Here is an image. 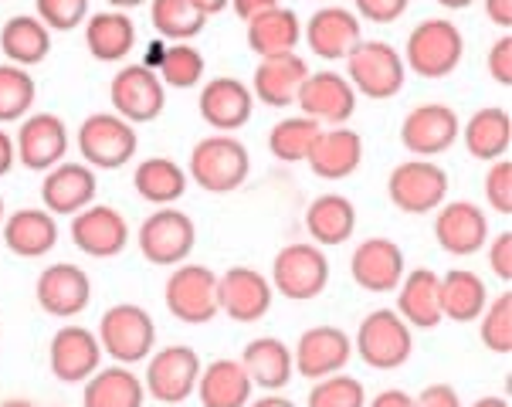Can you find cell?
Here are the masks:
<instances>
[{"mask_svg":"<svg viewBox=\"0 0 512 407\" xmlns=\"http://www.w3.org/2000/svg\"><path fill=\"white\" fill-rule=\"evenodd\" d=\"M401 58L421 79H448L465 58V38L458 24L448 21V17H428L407 34V48Z\"/></svg>","mask_w":512,"mask_h":407,"instance_id":"cell-1","label":"cell"},{"mask_svg":"<svg viewBox=\"0 0 512 407\" xmlns=\"http://www.w3.org/2000/svg\"><path fill=\"white\" fill-rule=\"evenodd\" d=\"M251 157L248 146L231 133H214L190 150L187 177L207 194H231L248 180Z\"/></svg>","mask_w":512,"mask_h":407,"instance_id":"cell-2","label":"cell"},{"mask_svg":"<svg viewBox=\"0 0 512 407\" xmlns=\"http://www.w3.org/2000/svg\"><path fill=\"white\" fill-rule=\"evenodd\" d=\"M95 336H99L102 353H109L123 367H136V363L150 360L156 346V323L136 302H119V306H109L102 313Z\"/></svg>","mask_w":512,"mask_h":407,"instance_id":"cell-3","label":"cell"},{"mask_svg":"<svg viewBox=\"0 0 512 407\" xmlns=\"http://www.w3.org/2000/svg\"><path fill=\"white\" fill-rule=\"evenodd\" d=\"M407 65L401 51L387 41H360L346 55V82L353 85L357 95H367L373 102L394 99L404 89Z\"/></svg>","mask_w":512,"mask_h":407,"instance_id":"cell-4","label":"cell"},{"mask_svg":"<svg viewBox=\"0 0 512 407\" xmlns=\"http://www.w3.org/2000/svg\"><path fill=\"white\" fill-rule=\"evenodd\" d=\"M78 153L82 163H89L92 170H119L129 163L140 150V136L136 126L126 123L116 112H92L82 126H78Z\"/></svg>","mask_w":512,"mask_h":407,"instance_id":"cell-5","label":"cell"},{"mask_svg":"<svg viewBox=\"0 0 512 407\" xmlns=\"http://www.w3.org/2000/svg\"><path fill=\"white\" fill-rule=\"evenodd\" d=\"M353 350L373 370H401L414 353V329L397 316V309H373L357 329Z\"/></svg>","mask_w":512,"mask_h":407,"instance_id":"cell-6","label":"cell"},{"mask_svg":"<svg viewBox=\"0 0 512 407\" xmlns=\"http://www.w3.org/2000/svg\"><path fill=\"white\" fill-rule=\"evenodd\" d=\"M167 313L187 326H204L221 313L218 306V275L207 265H173V275L163 285Z\"/></svg>","mask_w":512,"mask_h":407,"instance_id":"cell-7","label":"cell"},{"mask_svg":"<svg viewBox=\"0 0 512 407\" xmlns=\"http://www.w3.org/2000/svg\"><path fill=\"white\" fill-rule=\"evenodd\" d=\"M272 289L292 302L319 299L329 285V258L312 241L285 245L272 262Z\"/></svg>","mask_w":512,"mask_h":407,"instance_id":"cell-8","label":"cell"},{"mask_svg":"<svg viewBox=\"0 0 512 407\" xmlns=\"http://www.w3.org/2000/svg\"><path fill=\"white\" fill-rule=\"evenodd\" d=\"M136 245H140V255L150 265H184L197 245L194 218L180 211V207H160L140 224Z\"/></svg>","mask_w":512,"mask_h":407,"instance_id":"cell-9","label":"cell"},{"mask_svg":"<svg viewBox=\"0 0 512 407\" xmlns=\"http://www.w3.org/2000/svg\"><path fill=\"white\" fill-rule=\"evenodd\" d=\"M387 197L404 214H431L448 197V173L435 160H404L390 170Z\"/></svg>","mask_w":512,"mask_h":407,"instance_id":"cell-10","label":"cell"},{"mask_svg":"<svg viewBox=\"0 0 512 407\" xmlns=\"http://www.w3.org/2000/svg\"><path fill=\"white\" fill-rule=\"evenodd\" d=\"M197 377H201V357H197V350L184 343H173L150 353L143 387L160 404H184L197 391Z\"/></svg>","mask_w":512,"mask_h":407,"instance_id":"cell-11","label":"cell"},{"mask_svg":"<svg viewBox=\"0 0 512 407\" xmlns=\"http://www.w3.org/2000/svg\"><path fill=\"white\" fill-rule=\"evenodd\" d=\"M112 112L126 123H153L167 109V85L146 65H123L109 82Z\"/></svg>","mask_w":512,"mask_h":407,"instance_id":"cell-12","label":"cell"},{"mask_svg":"<svg viewBox=\"0 0 512 407\" xmlns=\"http://www.w3.org/2000/svg\"><path fill=\"white\" fill-rule=\"evenodd\" d=\"M462 123H458V112L445 106V102H421L404 116L401 123V143L411 157L431 160L441 157L455 146Z\"/></svg>","mask_w":512,"mask_h":407,"instance_id":"cell-13","label":"cell"},{"mask_svg":"<svg viewBox=\"0 0 512 407\" xmlns=\"http://www.w3.org/2000/svg\"><path fill=\"white\" fill-rule=\"evenodd\" d=\"M34 299H38L41 313H48L55 319H75V316H82L92 302V279L82 265L55 262L38 275Z\"/></svg>","mask_w":512,"mask_h":407,"instance_id":"cell-14","label":"cell"},{"mask_svg":"<svg viewBox=\"0 0 512 407\" xmlns=\"http://www.w3.org/2000/svg\"><path fill=\"white\" fill-rule=\"evenodd\" d=\"M295 106L302 109V116L316 119L326 126H346L357 112V92L346 82L340 72H309L302 82L299 95H295Z\"/></svg>","mask_w":512,"mask_h":407,"instance_id":"cell-15","label":"cell"},{"mask_svg":"<svg viewBox=\"0 0 512 407\" xmlns=\"http://www.w3.org/2000/svg\"><path fill=\"white\" fill-rule=\"evenodd\" d=\"M272 299V282L258 268L234 265L224 275H218V306L234 323H258V319H265L268 309H272Z\"/></svg>","mask_w":512,"mask_h":407,"instance_id":"cell-16","label":"cell"},{"mask_svg":"<svg viewBox=\"0 0 512 407\" xmlns=\"http://www.w3.org/2000/svg\"><path fill=\"white\" fill-rule=\"evenodd\" d=\"M17 163L34 173H48L65 160L68 153V129L55 112H31L17 126Z\"/></svg>","mask_w":512,"mask_h":407,"instance_id":"cell-17","label":"cell"},{"mask_svg":"<svg viewBox=\"0 0 512 407\" xmlns=\"http://www.w3.org/2000/svg\"><path fill=\"white\" fill-rule=\"evenodd\" d=\"M95 194H99V177L89 163L62 160L41 177V204L55 218H75L78 211L95 204Z\"/></svg>","mask_w":512,"mask_h":407,"instance_id":"cell-18","label":"cell"},{"mask_svg":"<svg viewBox=\"0 0 512 407\" xmlns=\"http://www.w3.org/2000/svg\"><path fill=\"white\" fill-rule=\"evenodd\" d=\"M350 357H353V340L340 326H312L299 336V343L292 350L295 374H302L306 380L343 374Z\"/></svg>","mask_w":512,"mask_h":407,"instance_id":"cell-19","label":"cell"},{"mask_svg":"<svg viewBox=\"0 0 512 407\" xmlns=\"http://www.w3.org/2000/svg\"><path fill=\"white\" fill-rule=\"evenodd\" d=\"M48 363H51V374L62 380V384H85L102 367L99 336L75 323L62 326L48 343Z\"/></svg>","mask_w":512,"mask_h":407,"instance_id":"cell-20","label":"cell"},{"mask_svg":"<svg viewBox=\"0 0 512 407\" xmlns=\"http://www.w3.org/2000/svg\"><path fill=\"white\" fill-rule=\"evenodd\" d=\"M72 245L89 258H116L129 245V224L116 207L89 204L72 218Z\"/></svg>","mask_w":512,"mask_h":407,"instance_id":"cell-21","label":"cell"},{"mask_svg":"<svg viewBox=\"0 0 512 407\" xmlns=\"http://www.w3.org/2000/svg\"><path fill=\"white\" fill-rule=\"evenodd\" d=\"M435 241L441 251L455 258H468L485 248L489 241V218L479 204L472 201H451L441 204L435 214Z\"/></svg>","mask_w":512,"mask_h":407,"instance_id":"cell-22","label":"cell"},{"mask_svg":"<svg viewBox=\"0 0 512 407\" xmlns=\"http://www.w3.org/2000/svg\"><path fill=\"white\" fill-rule=\"evenodd\" d=\"M302 38H306V45L316 58L340 62L363 41V24L346 7H323V11L309 17V24L302 28Z\"/></svg>","mask_w":512,"mask_h":407,"instance_id":"cell-23","label":"cell"},{"mask_svg":"<svg viewBox=\"0 0 512 407\" xmlns=\"http://www.w3.org/2000/svg\"><path fill=\"white\" fill-rule=\"evenodd\" d=\"M197 109H201L204 123L214 126L218 133H238L251 123V112H255V95L241 79H211L201 89V99H197Z\"/></svg>","mask_w":512,"mask_h":407,"instance_id":"cell-24","label":"cell"},{"mask_svg":"<svg viewBox=\"0 0 512 407\" xmlns=\"http://www.w3.org/2000/svg\"><path fill=\"white\" fill-rule=\"evenodd\" d=\"M350 275L363 292H394L404 279V251L390 238L360 241L350 258Z\"/></svg>","mask_w":512,"mask_h":407,"instance_id":"cell-25","label":"cell"},{"mask_svg":"<svg viewBox=\"0 0 512 407\" xmlns=\"http://www.w3.org/2000/svg\"><path fill=\"white\" fill-rule=\"evenodd\" d=\"M306 163L319 180H346L363 163V136L350 126H323Z\"/></svg>","mask_w":512,"mask_h":407,"instance_id":"cell-26","label":"cell"},{"mask_svg":"<svg viewBox=\"0 0 512 407\" xmlns=\"http://www.w3.org/2000/svg\"><path fill=\"white\" fill-rule=\"evenodd\" d=\"M397 316L411 329H438L441 316V275L435 268H414L397 285Z\"/></svg>","mask_w":512,"mask_h":407,"instance_id":"cell-27","label":"cell"},{"mask_svg":"<svg viewBox=\"0 0 512 407\" xmlns=\"http://www.w3.org/2000/svg\"><path fill=\"white\" fill-rule=\"evenodd\" d=\"M4 245L17 258H45L58 245V221L45 207H21L0 224Z\"/></svg>","mask_w":512,"mask_h":407,"instance_id":"cell-28","label":"cell"},{"mask_svg":"<svg viewBox=\"0 0 512 407\" xmlns=\"http://www.w3.org/2000/svg\"><path fill=\"white\" fill-rule=\"evenodd\" d=\"M306 75H309L306 58L295 55V51L292 55L262 58L255 68V79H251V95L272 109H285L295 102V95H299Z\"/></svg>","mask_w":512,"mask_h":407,"instance_id":"cell-29","label":"cell"},{"mask_svg":"<svg viewBox=\"0 0 512 407\" xmlns=\"http://www.w3.org/2000/svg\"><path fill=\"white\" fill-rule=\"evenodd\" d=\"M251 377L245 374L241 360H214L201 367V377H197V397H201L204 407H248L251 401Z\"/></svg>","mask_w":512,"mask_h":407,"instance_id":"cell-30","label":"cell"},{"mask_svg":"<svg viewBox=\"0 0 512 407\" xmlns=\"http://www.w3.org/2000/svg\"><path fill=\"white\" fill-rule=\"evenodd\" d=\"M146 387L133 367H99L82 387V407H143Z\"/></svg>","mask_w":512,"mask_h":407,"instance_id":"cell-31","label":"cell"},{"mask_svg":"<svg viewBox=\"0 0 512 407\" xmlns=\"http://www.w3.org/2000/svg\"><path fill=\"white\" fill-rule=\"evenodd\" d=\"M306 231L319 248L343 245L357 231V207L343 194H319L306 207Z\"/></svg>","mask_w":512,"mask_h":407,"instance_id":"cell-32","label":"cell"},{"mask_svg":"<svg viewBox=\"0 0 512 407\" xmlns=\"http://www.w3.org/2000/svg\"><path fill=\"white\" fill-rule=\"evenodd\" d=\"M85 48L95 62L116 65L136 48V24L123 11H99L85 21Z\"/></svg>","mask_w":512,"mask_h":407,"instance_id":"cell-33","label":"cell"},{"mask_svg":"<svg viewBox=\"0 0 512 407\" xmlns=\"http://www.w3.org/2000/svg\"><path fill=\"white\" fill-rule=\"evenodd\" d=\"M241 367L251 377V384L262 387V391H285L289 380L295 377L292 350L275 336H262V340H251L241 353Z\"/></svg>","mask_w":512,"mask_h":407,"instance_id":"cell-34","label":"cell"},{"mask_svg":"<svg viewBox=\"0 0 512 407\" xmlns=\"http://www.w3.org/2000/svg\"><path fill=\"white\" fill-rule=\"evenodd\" d=\"M302 41V21L289 7H272L248 21V48L258 58L292 55Z\"/></svg>","mask_w":512,"mask_h":407,"instance_id":"cell-35","label":"cell"},{"mask_svg":"<svg viewBox=\"0 0 512 407\" xmlns=\"http://www.w3.org/2000/svg\"><path fill=\"white\" fill-rule=\"evenodd\" d=\"M465 140V150L475 160H502L512 146V116L499 106H485L479 112H472V119L465 123V129L458 133Z\"/></svg>","mask_w":512,"mask_h":407,"instance_id":"cell-36","label":"cell"},{"mask_svg":"<svg viewBox=\"0 0 512 407\" xmlns=\"http://www.w3.org/2000/svg\"><path fill=\"white\" fill-rule=\"evenodd\" d=\"M0 51L11 65L34 68L51 55V31L31 14L7 17L0 28Z\"/></svg>","mask_w":512,"mask_h":407,"instance_id":"cell-37","label":"cell"},{"mask_svg":"<svg viewBox=\"0 0 512 407\" xmlns=\"http://www.w3.org/2000/svg\"><path fill=\"white\" fill-rule=\"evenodd\" d=\"M485 302H489V289H485L482 275L468 272V268H451L441 275V316L451 323H475Z\"/></svg>","mask_w":512,"mask_h":407,"instance_id":"cell-38","label":"cell"},{"mask_svg":"<svg viewBox=\"0 0 512 407\" xmlns=\"http://www.w3.org/2000/svg\"><path fill=\"white\" fill-rule=\"evenodd\" d=\"M187 170L170 157H150L143 160L133 173V187L146 204L170 207L187 194Z\"/></svg>","mask_w":512,"mask_h":407,"instance_id":"cell-39","label":"cell"},{"mask_svg":"<svg viewBox=\"0 0 512 407\" xmlns=\"http://www.w3.org/2000/svg\"><path fill=\"white\" fill-rule=\"evenodd\" d=\"M150 21L163 41L180 45V41H194L204 31L207 17L190 0H150Z\"/></svg>","mask_w":512,"mask_h":407,"instance_id":"cell-40","label":"cell"},{"mask_svg":"<svg viewBox=\"0 0 512 407\" xmlns=\"http://www.w3.org/2000/svg\"><path fill=\"white\" fill-rule=\"evenodd\" d=\"M319 133H323V123H316V119L289 116L272 126V133H268V150H272V157L282 163H306Z\"/></svg>","mask_w":512,"mask_h":407,"instance_id":"cell-41","label":"cell"},{"mask_svg":"<svg viewBox=\"0 0 512 407\" xmlns=\"http://www.w3.org/2000/svg\"><path fill=\"white\" fill-rule=\"evenodd\" d=\"M34 99H38V82L28 68L4 62L0 65V123H21L31 116Z\"/></svg>","mask_w":512,"mask_h":407,"instance_id":"cell-42","label":"cell"},{"mask_svg":"<svg viewBox=\"0 0 512 407\" xmlns=\"http://www.w3.org/2000/svg\"><path fill=\"white\" fill-rule=\"evenodd\" d=\"M204 55L197 51L190 41H180V45H167V55H163V65L156 68L163 85L170 89H194L204 79Z\"/></svg>","mask_w":512,"mask_h":407,"instance_id":"cell-43","label":"cell"},{"mask_svg":"<svg viewBox=\"0 0 512 407\" xmlns=\"http://www.w3.org/2000/svg\"><path fill=\"white\" fill-rule=\"evenodd\" d=\"M479 336H482L485 350L499 353V357H509L512 353V292L509 289L492 302H485V309L479 316Z\"/></svg>","mask_w":512,"mask_h":407,"instance_id":"cell-44","label":"cell"},{"mask_svg":"<svg viewBox=\"0 0 512 407\" xmlns=\"http://www.w3.org/2000/svg\"><path fill=\"white\" fill-rule=\"evenodd\" d=\"M306 407H367V391L357 377L333 374L316 380L312 394L306 397Z\"/></svg>","mask_w":512,"mask_h":407,"instance_id":"cell-45","label":"cell"},{"mask_svg":"<svg viewBox=\"0 0 512 407\" xmlns=\"http://www.w3.org/2000/svg\"><path fill=\"white\" fill-rule=\"evenodd\" d=\"M34 7L48 31H75L89 21L92 0H34Z\"/></svg>","mask_w":512,"mask_h":407,"instance_id":"cell-46","label":"cell"},{"mask_svg":"<svg viewBox=\"0 0 512 407\" xmlns=\"http://www.w3.org/2000/svg\"><path fill=\"white\" fill-rule=\"evenodd\" d=\"M485 201H489L492 211L499 214H512V160H492L489 173H485Z\"/></svg>","mask_w":512,"mask_h":407,"instance_id":"cell-47","label":"cell"},{"mask_svg":"<svg viewBox=\"0 0 512 407\" xmlns=\"http://www.w3.org/2000/svg\"><path fill=\"white\" fill-rule=\"evenodd\" d=\"M357 4V17L370 24H394L401 21L411 7V0H353Z\"/></svg>","mask_w":512,"mask_h":407,"instance_id":"cell-48","label":"cell"},{"mask_svg":"<svg viewBox=\"0 0 512 407\" xmlns=\"http://www.w3.org/2000/svg\"><path fill=\"white\" fill-rule=\"evenodd\" d=\"M489 75L502 89H512V34L509 31L489 48Z\"/></svg>","mask_w":512,"mask_h":407,"instance_id":"cell-49","label":"cell"},{"mask_svg":"<svg viewBox=\"0 0 512 407\" xmlns=\"http://www.w3.org/2000/svg\"><path fill=\"white\" fill-rule=\"evenodd\" d=\"M489 265H492V272H496L506 285L512 282V235H509V231H502V235L492 241Z\"/></svg>","mask_w":512,"mask_h":407,"instance_id":"cell-50","label":"cell"},{"mask_svg":"<svg viewBox=\"0 0 512 407\" xmlns=\"http://www.w3.org/2000/svg\"><path fill=\"white\" fill-rule=\"evenodd\" d=\"M414 407H465V404L451 384H428L414 397Z\"/></svg>","mask_w":512,"mask_h":407,"instance_id":"cell-51","label":"cell"},{"mask_svg":"<svg viewBox=\"0 0 512 407\" xmlns=\"http://www.w3.org/2000/svg\"><path fill=\"white\" fill-rule=\"evenodd\" d=\"M231 7H234V14L241 17V21H251V17H258V14H265V11H272V7H279V0H231Z\"/></svg>","mask_w":512,"mask_h":407,"instance_id":"cell-52","label":"cell"},{"mask_svg":"<svg viewBox=\"0 0 512 407\" xmlns=\"http://www.w3.org/2000/svg\"><path fill=\"white\" fill-rule=\"evenodd\" d=\"M485 14L496 28L509 31L512 28V0H485Z\"/></svg>","mask_w":512,"mask_h":407,"instance_id":"cell-53","label":"cell"},{"mask_svg":"<svg viewBox=\"0 0 512 407\" xmlns=\"http://www.w3.org/2000/svg\"><path fill=\"white\" fill-rule=\"evenodd\" d=\"M367 407H414V397L407 391H397V387H390V391H380Z\"/></svg>","mask_w":512,"mask_h":407,"instance_id":"cell-54","label":"cell"},{"mask_svg":"<svg viewBox=\"0 0 512 407\" xmlns=\"http://www.w3.org/2000/svg\"><path fill=\"white\" fill-rule=\"evenodd\" d=\"M14 160H17V146H14V136L7 129H0V177L14 170Z\"/></svg>","mask_w":512,"mask_h":407,"instance_id":"cell-55","label":"cell"},{"mask_svg":"<svg viewBox=\"0 0 512 407\" xmlns=\"http://www.w3.org/2000/svg\"><path fill=\"white\" fill-rule=\"evenodd\" d=\"M167 45H170V41H153V45H150V51H146V58H143V65L146 68H153V72H156V68H160L163 65V55H167Z\"/></svg>","mask_w":512,"mask_h":407,"instance_id":"cell-56","label":"cell"},{"mask_svg":"<svg viewBox=\"0 0 512 407\" xmlns=\"http://www.w3.org/2000/svg\"><path fill=\"white\" fill-rule=\"evenodd\" d=\"M248 407H299V404L282 394H268V397H258V401H248Z\"/></svg>","mask_w":512,"mask_h":407,"instance_id":"cell-57","label":"cell"},{"mask_svg":"<svg viewBox=\"0 0 512 407\" xmlns=\"http://www.w3.org/2000/svg\"><path fill=\"white\" fill-rule=\"evenodd\" d=\"M190 4H194L204 17H211V14H221L224 7L231 4V0H190Z\"/></svg>","mask_w":512,"mask_h":407,"instance_id":"cell-58","label":"cell"},{"mask_svg":"<svg viewBox=\"0 0 512 407\" xmlns=\"http://www.w3.org/2000/svg\"><path fill=\"white\" fill-rule=\"evenodd\" d=\"M112 11H133V7H143L146 0H106Z\"/></svg>","mask_w":512,"mask_h":407,"instance_id":"cell-59","label":"cell"},{"mask_svg":"<svg viewBox=\"0 0 512 407\" xmlns=\"http://www.w3.org/2000/svg\"><path fill=\"white\" fill-rule=\"evenodd\" d=\"M475 0H438V7H445V11H465V7H472Z\"/></svg>","mask_w":512,"mask_h":407,"instance_id":"cell-60","label":"cell"},{"mask_svg":"<svg viewBox=\"0 0 512 407\" xmlns=\"http://www.w3.org/2000/svg\"><path fill=\"white\" fill-rule=\"evenodd\" d=\"M472 407H512V404L506 401V397H479Z\"/></svg>","mask_w":512,"mask_h":407,"instance_id":"cell-61","label":"cell"},{"mask_svg":"<svg viewBox=\"0 0 512 407\" xmlns=\"http://www.w3.org/2000/svg\"><path fill=\"white\" fill-rule=\"evenodd\" d=\"M0 407H38L28 397H7V401H0Z\"/></svg>","mask_w":512,"mask_h":407,"instance_id":"cell-62","label":"cell"},{"mask_svg":"<svg viewBox=\"0 0 512 407\" xmlns=\"http://www.w3.org/2000/svg\"><path fill=\"white\" fill-rule=\"evenodd\" d=\"M4 218H7V211H4V194H0V224H4Z\"/></svg>","mask_w":512,"mask_h":407,"instance_id":"cell-63","label":"cell"}]
</instances>
